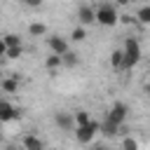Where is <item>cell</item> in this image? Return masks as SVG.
Segmentation results:
<instances>
[{"mask_svg": "<svg viewBox=\"0 0 150 150\" xmlns=\"http://www.w3.org/2000/svg\"><path fill=\"white\" fill-rule=\"evenodd\" d=\"M148 94H150V87H148Z\"/></svg>", "mask_w": 150, "mask_h": 150, "instance_id": "4316f807", "label": "cell"}, {"mask_svg": "<svg viewBox=\"0 0 150 150\" xmlns=\"http://www.w3.org/2000/svg\"><path fill=\"white\" fill-rule=\"evenodd\" d=\"M77 19H80L82 26H91V23L96 21V9L89 7V5H82V7L77 9Z\"/></svg>", "mask_w": 150, "mask_h": 150, "instance_id": "8992f818", "label": "cell"}, {"mask_svg": "<svg viewBox=\"0 0 150 150\" xmlns=\"http://www.w3.org/2000/svg\"><path fill=\"white\" fill-rule=\"evenodd\" d=\"M117 131H120V124H115L112 120H108V117H105V122H101V131H98V134H103L105 138H112Z\"/></svg>", "mask_w": 150, "mask_h": 150, "instance_id": "8fae6325", "label": "cell"}, {"mask_svg": "<svg viewBox=\"0 0 150 150\" xmlns=\"http://www.w3.org/2000/svg\"><path fill=\"white\" fill-rule=\"evenodd\" d=\"M127 112H129V108L122 103V101H115L112 103V108H110V112H108V120H112L115 124H124V120H127Z\"/></svg>", "mask_w": 150, "mask_h": 150, "instance_id": "277c9868", "label": "cell"}, {"mask_svg": "<svg viewBox=\"0 0 150 150\" xmlns=\"http://www.w3.org/2000/svg\"><path fill=\"white\" fill-rule=\"evenodd\" d=\"M0 59H7V45L2 38H0Z\"/></svg>", "mask_w": 150, "mask_h": 150, "instance_id": "7402d4cb", "label": "cell"}, {"mask_svg": "<svg viewBox=\"0 0 150 150\" xmlns=\"http://www.w3.org/2000/svg\"><path fill=\"white\" fill-rule=\"evenodd\" d=\"M54 122H56V127L63 129V131H70V129L75 127V120H73L70 112H56V115H54Z\"/></svg>", "mask_w": 150, "mask_h": 150, "instance_id": "ba28073f", "label": "cell"}, {"mask_svg": "<svg viewBox=\"0 0 150 150\" xmlns=\"http://www.w3.org/2000/svg\"><path fill=\"white\" fill-rule=\"evenodd\" d=\"M21 56V47H7V59H19Z\"/></svg>", "mask_w": 150, "mask_h": 150, "instance_id": "44dd1931", "label": "cell"}, {"mask_svg": "<svg viewBox=\"0 0 150 150\" xmlns=\"http://www.w3.org/2000/svg\"><path fill=\"white\" fill-rule=\"evenodd\" d=\"M122 63H124V52L122 49H115L110 54V66L112 68H122Z\"/></svg>", "mask_w": 150, "mask_h": 150, "instance_id": "5bb4252c", "label": "cell"}, {"mask_svg": "<svg viewBox=\"0 0 150 150\" xmlns=\"http://www.w3.org/2000/svg\"><path fill=\"white\" fill-rule=\"evenodd\" d=\"M117 21H120V16H117L115 5H110V2H101V5L96 7V23L110 28V26H115Z\"/></svg>", "mask_w": 150, "mask_h": 150, "instance_id": "6da1fadb", "label": "cell"}, {"mask_svg": "<svg viewBox=\"0 0 150 150\" xmlns=\"http://www.w3.org/2000/svg\"><path fill=\"white\" fill-rule=\"evenodd\" d=\"M70 38H73L75 42H82V40L87 38V30H84V26H82V23H80V26H75V28H73V33H70Z\"/></svg>", "mask_w": 150, "mask_h": 150, "instance_id": "e0dca14e", "label": "cell"}, {"mask_svg": "<svg viewBox=\"0 0 150 150\" xmlns=\"http://www.w3.org/2000/svg\"><path fill=\"white\" fill-rule=\"evenodd\" d=\"M2 40H5V45H7V47H21V38H19V35H14V33H7Z\"/></svg>", "mask_w": 150, "mask_h": 150, "instance_id": "ac0fdd59", "label": "cell"}, {"mask_svg": "<svg viewBox=\"0 0 150 150\" xmlns=\"http://www.w3.org/2000/svg\"><path fill=\"white\" fill-rule=\"evenodd\" d=\"M7 150H16V148H14V145H7Z\"/></svg>", "mask_w": 150, "mask_h": 150, "instance_id": "484cf974", "label": "cell"}, {"mask_svg": "<svg viewBox=\"0 0 150 150\" xmlns=\"http://www.w3.org/2000/svg\"><path fill=\"white\" fill-rule=\"evenodd\" d=\"M101 131V122H89V124H84V127H75V138H77V143H82V145H87V143H91L94 141V136Z\"/></svg>", "mask_w": 150, "mask_h": 150, "instance_id": "3957f363", "label": "cell"}, {"mask_svg": "<svg viewBox=\"0 0 150 150\" xmlns=\"http://www.w3.org/2000/svg\"><path fill=\"white\" fill-rule=\"evenodd\" d=\"M45 66H47L49 70H56V68H61V66H63V56H59V54H52V56H47Z\"/></svg>", "mask_w": 150, "mask_h": 150, "instance_id": "4fadbf2b", "label": "cell"}, {"mask_svg": "<svg viewBox=\"0 0 150 150\" xmlns=\"http://www.w3.org/2000/svg\"><path fill=\"white\" fill-rule=\"evenodd\" d=\"M28 33H30L33 38L45 35V33H47V26H45V23H40V21H35V23H30V26H28Z\"/></svg>", "mask_w": 150, "mask_h": 150, "instance_id": "9a60e30c", "label": "cell"}, {"mask_svg": "<svg viewBox=\"0 0 150 150\" xmlns=\"http://www.w3.org/2000/svg\"><path fill=\"white\" fill-rule=\"evenodd\" d=\"M122 150H138V143H136L134 138H124V143H122Z\"/></svg>", "mask_w": 150, "mask_h": 150, "instance_id": "ffe728a7", "label": "cell"}, {"mask_svg": "<svg viewBox=\"0 0 150 150\" xmlns=\"http://www.w3.org/2000/svg\"><path fill=\"white\" fill-rule=\"evenodd\" d=\"M21 145H23V150H45V143H42V141H40L35 134H28V136H23Z\"/></svg>", "mask_w": 150, "mask_h": 150, "instance_id": "9c48e42d", "label": "cell"}, {"mask_svg": "<svg viewBox=\"0 0 150 150\" xmlns=\"http://www.w3.org/2000/svg\"><path fill=\"white\" fill-rule=\"evenodd\" d=\"M63 63H66V66H77V54L66 52V54H63Z\"/></svg>", "mask_w": 150, "mask_h": 150, "instance_id": "d6986e66", "label": "cell"}, {"mask_svg": "<svg viewBox=\"0 0 150 150\" xmlns=\"http://www.w3.org/2000/svg\"><path fill=\"white\" fill-rule=\"evenodd\" d=\"M136 19H138L141 23H145V26H148V23H150V5H143V7L136 12Z\"/></svg>", "mask_w": 150, "mask_h": 150, "instance_id": "2e32d148", "label": "cell"}, {"mask_svg": "<svg viewBox=\"0 0 150 150\" xmlns=\"http://www.w3.org/2000/svg\"><path fill=\"white\" fill-rule=\"evenodd\" d=\"M122 52H124V63H122V68H134V66L141 61V45H138L136 38H127Z\"/></svg>", "mask_w": 150, "mask_h": 150, "instance_id": "7a4b0ae2", "label": "cell"}, {"mask_svg": "<svg viewBox=\"0 0 150 150\" xmlns=\"http://www.w3.org/2000/svg\"><path fill=\"white\" fill-rule=\"evenodd\" d=\"M94 150H108V148H103V145H96V148H94Z\"/></svg>", "mask_w": 150, "mask_h": 150, "instance_id": "d4e9b609", "label": "cell"}, {"mask_svg": "<svg viewBox=\"0 0 150 150\" xmlns=\"http://www.w3.org/2000/svg\"><path fill=\"white\" fill-rule=\"evenodd\" d=\"M16 117H21V112H19L9 101L0 98V122H12V120H16Z\"/></svg>", "mask_w": 150, "mask_h": 150, "instance_id": "5b68a950", "label": "cell"}, {"mask_svg": "<svg viewBox=\"0 0 150 150\" xmlns=\"http://www.w3.org/2000/svg\"><path fill=\"white\" fill-rule=\"evenodd\" d=\"M26 5H28V7H40L42 0H26Z\"/></svg>", "mask_w": 150, "mask_h": 150, "instance_id": "603a6c76", "label": "cell"}, {"mask_svg": "<svg viewBox=\"0 0 150 150\" xmlns=\"http://www.w3.org/2000/svg\"><path fill=\"white\" fill-rule=\"evenodd\" d=\"M0 87H2V91H7V94H16V91H19V75L5 77V80L0 82Z\"/></svg>", "mask_w": 150, "mask_h": 150, "instance_id": "30bf717a", "label": "cell"}, {"mask_svg": "<svg viewBox=\"0 0 150 150\" xmlns=\"http://www.w3.org/2000/svg\"><path fill=\"white\" fill-rule=\"evenodd\" d=\"M129 2H131V0H117V5H122V7H124V5H129Z\"/></svg>", "mask_w": 150, "mask_h": 150, "instance_id": "cb8c5ba5", "label": "cell"}, {"mask_svg": "<svg viewBox=\"0 0 150 150\" xmlns=\"http://www.w3.org/2000/svg\"><path fill=\"white\" fill-rule=\"evenodd\" d=\"M47 45H49L52 54H59V56H63V54L68 52V42H66V38H59V35H54V38H49V40H47Z\"/></svg>", "mask_w": 150, "mask_h": 150, "instance_id": "52a82bcc", "label": "cell"}, {"mask_svg": "<svg viewBox=\"0 0 150 150\" xmlns=\"http://www.w3.org/2000/svg\"><path fill=\"white\" fill-rule=\"evenodd\" d=\"M0 141H2V134H0Z\"/></svg>", "mask_w": 150, "mask_h": 150, "instance_id": "83f0119b", "label": "cell"}, {"mask_svg": "<svg viewBox=\"0 0 150 150\" xmlns=\"http://www.w3.org/2000/svg\"><path fill=\"white\" fill-rule=\"evenodd\" d=\"M73 120H75V127H84V124H89V122H91V117H89V112H87V110H75Z\"/></svg>", "mask_w": 150, "mask_h": 150, "instance_id": "7c38bea8", "label": "cell"}]
</instances>
